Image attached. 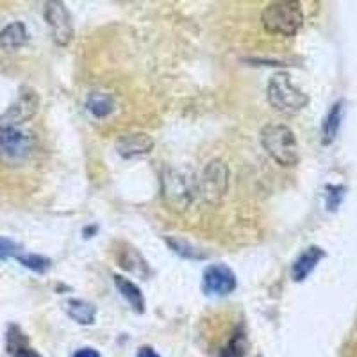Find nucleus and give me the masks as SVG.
I'll return each mask as SVG.
<instances>
[{
    "label": "nucleus",
    "instance_id": "1",
    "mask_svg": "<svg viewBox=\"0 0 357 357\" xmlns=\"http://www.w3.org/2000/svg\"><path fill=\"white\" fill-rule=\"evenodd\" d=\"M161 191L165 204L172 211L186 213L199 197V184L191 172L172 167L162 174Z\"/></svg>",
    "mask_w": 357,
    "mask_h": 357
},
{
    "label": "nucleus",
    "instance_id": "2",
    "mask_svg": "<svg viewBox=\"0 0 357 357\" xmlns=\"http://www.w3.org/2000/svg\"><path fill=\"white\" fill-rule=\"evenodd\" d=\"M261 146L280 167H295L301 161V151L296 136L284 123H270L259 134Z\"/></svg>",
    "mask_w": 357,
    "mask_h": 357
},
{
    "label": "nucleus",
    "instance_id": "3",
    "mask_svg": "<svg viewBox=\"0 0 357 357\" xmlns=\"http://www.w3.org/2000/svg\"><path fill=\"white\" fill-rule=\"evenodd\" d=\"M266 97L270 106L282 114L301 113L305 106L309 104V97L302 91L301 88H296L291 81V75L286 72L273 73L270 81H268Z\"/></svg>",
    "mask_w": 357,
    "mask_h": 357
},
{
    "label": "nucleus",
    "instance_id": "4",
    "mask_svg": "<svg viewBox=\"0 0 357 357\" xmlns=\"http://www.w3.org/2000/svg\"><path fill=\"white\" fill-rule=\"evenodd\" d=\"M261 22L268 33L280 34V36H295L304 24V15H302V8L298 2L282 0V2L268 4L261 15Z\"/></svg>",
    "mask_w": 357,
    "mask_h": 357
},
{
    "label": "nucleus",
    "instance_id": "5",
    "mask_svg": "<svg viewBox=\"0 0 357 357\" xmlns=\"http://www.w3.org/2000/svg\"><path fill=\"white\" fill-rule=\"evenodd\" d=\"M34 152V138L20 127L0 129V165L9 168L22 167Z\"/></svg>",
    "mask_w": 357,
    "mask_h": 357
},
{
    "label": "nucleus",
    "instance_id": "6",
    "mask_svg": "<svg viewBox=\"0 0 357 357\" xmlns=\"http://www.w3.org/2000/svg\"><path fill=\"white\" fill-rule=\"evenodd\" d=\"M229 183H231V172H229L227 162L222 159H211L204 167L200 177L197 178L199 197H202L206 204L218 206L227 195Z\"/></svg>",
    "mask_w": 357,
    "mask_h": 357
},
{
    "label": "nucleus",
    "instance_id": "7",
    "mask_svg": "<svg viewBox=\"0 0 357 357\" xmlns=\"http://www.w3.org/2000/svg\"><path fill=\"white\" fill-rule=\"evenodd\" d=\"M41 98L36 89L33 88H22L18 93L17 100L13 102L2 116H0V129L4 127H20L22 123L29 122L31 118L36 116L40 109Z\"/></svg>",
    "mask_w": 357,
    "mask_h": 357
},
{
    "label": "nucleus",
    "instance_id": "8",
    "mask_svg": "<svg viewBox=\"0 0 357 357\" xmlns=\"http://www.w3.org/2000/svg\"><path fill=\"white\" fill-rule=\"evenodd\" d=\"M45 20L50 27L52 33V40L56 41L59 47H66L72 43L73 40V24L70 11L63 2H47L45 4Z\"/></svg>",
    "mask_w": 357,
    "mask_h": 357
},
{
    "label": "nucleus",
    "instance_id": "9",
    "mask_svg": "<svg viewBox=\"0 0 357 357\" xmlns=\"http://www.w3.org/2000/svg\"><path fill=\"white\" fill-rule=\"evenodd\" d=\"M238 288V279L227 264L215 263L204 270L202 291L206 295L225 296Z\"/></svg>",
    "mask_w": 357,
    "mask_h": 357
},
{
    "label": "nucleus",
    "instance_id": "10",
    "mask_svg": "<svg viewBox=\"0 0 357 357\" xmlns=\"http://www.w3.org/2000/svg\"><path fill=\"white\" fill-rule=\"evenodd\" d=\"M154 139L146 132H132L122 136L116 142V152L123 159L142 158V155L151 154L154 151Z\"/></svg>",
    "mask_w": 357,
    "mask_h": 357
},
{
    "label": "nucleus",
    "instance_id": "11",
    "mask_svg": "<svg viewBox=\"0 0 357 357\" xmlns=\"http://www.w3.org/2000/svg\"><path fill=\"white\" fill-rule=\"evenodd\" d=\"M324 257H325V252L321 250L320 247L305 248L301 256L296 257L295 263H293V268H291L293 280H295V282H304Z\"/></svg>",
    "mask_w": 357,
    "mask_h": 357
},
{
    "label": "nucleus",
    "instance_id": "12",
    "mask_svg": "<svg viewBox=\"0 0 357 357\" xmlns=\"http://www.w3.org/2000/svg\"><path fill=\"white\" fill-rule=\"evenodd\" d=\"M118 264L123 268V270H127V272H132L136 273L138 277H142V279H149L151 277V268H149V264H146V261L143 259V256L139 254L136 248L132 247H126V250H120L118 252Z\"/></svg>",
    "mask_w": 357,
    "mask_h": 357
},
{
    "label": "nucleus",
    "instance_id": "13",
    "mask_svg": "<svg viewBox=\"0 0 357 357\" xmlns=\"http://www.w3.org/2000/svg\"><path fill=\"white\" fill-rule=\"evenodd\" d=\"M113 279H114V286H116V289L120 291V295L126 298L127 304L132 307V311L138 312V314L145 312V296H143L142 289L134 284L132 280L126 279V277L122 275H114Z\"/></svg>",
    "mask_w": 357,
    "mask_h": 357
},
{
    "label": "nucleus",
    "instance_id": "14",
    "mask_svg": "<svg viewBox=\"0 0 357 357\" xmlns=\"http://www.w3.org/2000/svg\"><path fill=\"white\" fill-rule=\"evenodd\" d=\"M343 111H345V104L343 100H340L333 104L327 116L324 118V123H321V143L324 145H331L337 138L341 122H343Z\"/></svg>",
    "mask_w": 357,
    "mask_h": 357
},
{
    "label": "nucleus",
    "instance_id": "15",
    "mask_svg": "<svg viewBox=\"0 0 357 357\" xmlns=\"http://www.w3.org/2000/svg\"><path fill=\"white\" fill-rule=\"evenodd\" d=\"M29 41V31L22 22H13L0 31V49L17 50Z\"/></svg>",
    "mask_w": 357,
    "mask_h": 357
},
{
    "label": "nucleus",
    "instance_id": "16",
    "mask_svg": "<svg viewBox=\"0 0 357 357\" xmlns=\"http://www.w3.org/2000/svg\"><path fill=\"white\" fill-rule=\"evenodd\" d=\"M65 311L75 324L91 325L97 318V307L91 302L81 298H70L65 304Z\"/></svg>",
    "mask_w": 357,
    "mask_h": 357
},
{
    "label": "nucleus",
    "instance_id": "17",
    "mask_svg": "<svg viewBox=\"0 0 357 357\" xmlns=\"http://www.w3.org/2000/svg\"><path fill=\"white\" fill-rule=\"evenodd\" d=\"M165 241H167L168 247L174 250V254L181 256L183 259L202 261V259H206V257H207L206 252L200 250V248L195 247V245L188 243L186 240H181V238H174V236H168V238H165Z\"/></svg>",
    "mask_w": 357,
    "mask_h": 357
},
{
    "label": "nucleus",
    "instance_id": "18",
    "mask_svg": "<svg viewBox=\"0 0 357 357\" xmlns=\"http://www.w3.org/2000/svg\"><path fill=\"white\" fill-rule=\"evenodd\" d=\"M86 107L95 118H106L114 111V100L107 93H91Z\"/></svg>",
    "mask_w": 357,
    "mask_h": 357
},
{
    "label": "nucleus",
    "instance_id": "19",
    "mask_svg": "<svg viewBox=\"0 0 357 357\" xmlns=\"http://www.w3.org/2000/svg\"><path fill=\"white\" fill-rule=\"evenodd\" d=\"M17 259L20 261L22 266L29 268L36 273H45L49 272L50 268V259L45 256H38V254H24V256H17Z\"/></svg>",
    "mask_w": 357,
    "mask_h": 357
},
{
    "label": "nucleus",
    "instance_id": "20",
    "mask_svg": "<svg viewBox=\"0 0 357 357\" xmlns=\"http://www.w3.org/2000/svg\"><path fill=\"white\" fill-rule=\"evenodd\" d=\"M327 207H329L331 211H336L337 207H340L341 200L345 197V188H336V186H329L327 188Z\"/></svg>",
    "mask_w": 357,
    "mask_h": 357
},
{
    "label": "nucleus",
    "instance_id": "21",
    "mask_svg": "<svg viewBox=\"0 0 357 357\" xmlns=\"http://www.w3.org/2000/svg\"><path fill=\"white\" fill-rule=\"evenodd\" d=\"M13 256H17V245L8 238H0V261H6Z\"/></svg>",
    "mask_w": 357,
    "mask_h": 357
},
{
    "label": "nucleus",
    "instance_id": "22",
    "mask_svg": "<svg viewBox=\"0 0 357 357\" xmlns=\"http://www.w3.org/2000/svg\"><path fill=\"white\" fill-rule=\"evenodd\" d=\"M73 357H100V354L95 349H88V347H86V349L77 350V352L73 354Z\"/></svg>",
    "mask_w": 357,
    "mask_h": 357
},
{
    "label": "nucleus",
    "instance_id": "23",
    "mask_svg": "<svg viewBox=\"0 0 357 357\" xmlns=\"http://www.w3.org/2000/svg\"><path fill=\"white\" fill-rule=\"evenodd\" d=\"M138 357H161L152 347H142L138 350Z\"/></svg>",
    "mask_w": 357,
    "mask_h": 357
},
{
    "label": "nucleus",
    "instance_id": "24",
    "mask_svg": "<svg viewBox=\"0 0 357 357\" xmlns=\"http://www.w3.org/2000/svg\"><path fill=\"white\" fill-rule=\"evenodd\" d=\"M15 357H41V356L31 349H20L17 354H15Z\"/></svg>",
    "mask_w": 357,
    "mask_h": 357
}]
</instances>
